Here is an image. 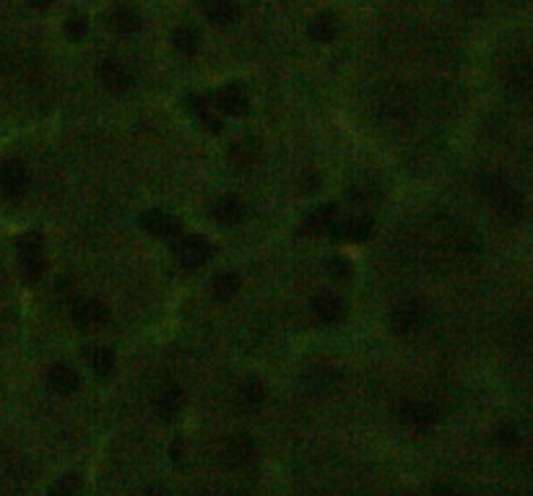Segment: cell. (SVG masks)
Wrapping results in <instances>:
<instances>
[{
  "mask_svg": "<svg viewBox=\"0 0 533 496\" xmlns=\"http://www.w3.org/2000/svg\"><path fill=\"white\" fill-rule=\"evenodd\" d=\"M112 369H115V354L110 349H99L94 354V372L99 377H107L112 374Z\"/></svg>",
  "mask_w": 533,
  "mask_h": 496,
  "instance_id": "obj_27",
  "label": "cell"
},
{
  "mask_svg": "<svg viewBox=\"0 0 533 496\" xmlns=\"http://www.w3.org/2000/svg\"><path fill=\"white\" fill-rule=\"evenodd\" d=\"M255 162H258V143L255 140L245 138L232 143V148H229V164L235 169H250Z\"/></svg>",
  "mask_w": 533,
  "mask_h": 496,
  "instance_id": "obj_18",
  "label": "cell"
},
{
  "mask_svg": "<svg viewBox=\"0 0 533 496\" xmlns=\"http://www.w3.org/2000/svg\"><path fill=\"white\" fill-rule=\"evenodd\" d=\"M73 322L79 327H96L107 322V307L96 299H81L73 307Z\"/></svg>",
  "mask_w": 533,
  "mask_h": 496,
  "instance_id": "obj_9",
  "label": "cell"
},
{
  "mask_svg": "<svg viewBox=\"0 0 533 496\" xmlns=\"http://www.w3.org/2000/svg\"><path fill=\"white\" fill-rule=\"evenodd\" d=\"M86 31H89L86 16H71V18L65 21V34H68V39H73V42H79V39L86 37Z\"/></svg>",
  "mask_w": 533,
  "mask_h": 496,
  "instance_id": "obj_28",
  "label": "cell"
},
{
  "mask_svg": "<svg viewBox=\"0 0 533 496\" xmlns=\"http://www.w3.org/2000/svg\"><path fill=\"white\" fill-rule=\"evenodd\" d=\"M188 107H190V112L198 117V123L203 125V128H208L211 133H221L219 115H216V112L208 107V101H206L203 96H198V94H190V96H188Z\"/></svg>",
  "mask_w": 533,
  "mask_h": 496,
  "instance_id": "obj_19",
  "label": "cell"
},
{
  "mask_svg": "<svg viewBox=\"0 0 533 496\" xmlns=\"http://www.w3.org/2000/svg\"><path fill=\"white\" fill-rule=\"evenodd\" d=\"M157 408L164 419H174L182 408V390L180 388H167L157 400Z\"/></svg>",
  "mask_w": 533,
  "mask_h": 496,
  "instance_id": "obj_21",
  "label": "cell"
},
{
  "mask_svg": "<svg viewBox=\"0 0 533 496\" xmlns=\"http://www.w3.org/2000/svg\"><path fill=\"white\" fill-rule=\"evenodd\" d=\"M213 244L206 237H198V234H188L182 237L177 244H174V260L182 265V268H201V265L211 257Z\"/></svg>",
  "mask_w": 533,
  "mask_h": 496,
  "instance_id": "obj_2",
  "label": "cell"
},
{
  "mask_svg": "<svg viewBox=\"0 0 533 496\" xmlns=\"http://www.w3.org/2000/svg\"><path fill=\"white\" fill-rule=\"evenodd\" d=\"M313 310H315V315H318V320H320V322H328V325L344 320V315H346V307H344V302H341V296L330 294V291H322V294L315 296Z\"/></svg>",
  "mask_w": 533,
  "mask_h": 496,
  "instance_id": "obj_10",
  "label": "cell"
},
{
  "mask_svg": "<svg viewBox=\"0 0 533 496\" xmlns=\"http://www.w3.org/2000/svg\"><path fill=\"white\" fill-rule=\"evenodd\" d=\"M107 23H110V29L115 31V34H120V37H130V34H135V31L141 29V13H138L133 6L120 3V6H115L110 11Z\"/></svg>",
  "mask_w": 533,
  "mask_h": 496,
  "instance_id": "obj_7",
  "label": "cell"
},
{
  "mask_svg": "<svg viewBox=\"0 0 533 496\" xmlns=\"http://www.w3.org/2000/svg\"><path fill=\"white\" fill-rule=\"evenodd\" d=\"M201 8H203V13L208 16L213 23H219V26L235 23L237 16H240V8L235 6V0H201Z\"/></svg>",
  "mask_w": 533,
  "mask_h": 496,
  "instance_id": "obj_16",
  "label": "cell"
},
{
  "mask_svg": "<svg viewBox=\"0 0 533 496\" xmlns=\"http://www.w3.org/2000/svg\"><path fill=\"white\" fill-rule=\"evenodd\" d=\"M26 185H29V174H26L24 164L16 159L0 162V193L6 198H18L26 190Z\"/></svg>",
  "mask_w": 533,
  "mask_h": 496,
  "instance_id": "obj_5",
  "label": "cell"
},
{
  "mask_svg": "<svg viewBox=\"0 0 533 496\" xmlns=\"http://www.w3.org/2000/svg\"><path fill=\"white\" fill-rule=\"evenodd\" d=\"M211 213L219 224L235 226L245 218V203L237 195H224V198H219V201L213 203Z\"/></svg>",
  "mask_w": 533,
  "mask_h": 496,
  "instance_id": "obj_13",
  "label": "cell"
},
{
  "mask_svg": "<svg viewBox=\"0 0 533 496\" xmlns=\"http://www.w3.org/2000/svg\"><path fill=\"white\" fill-rule=\"evenodd\" d=\"M81 489V475L79 473H65L57 478V483L50 489V496H76Z\"/></svg>",
  "mask_w": 533,
  "mask_h": 496,
  "instance_id": "obj_26",
  "label": "cell"
},
{
  "mask_svg": "<svg viewBox=\"0 0 533 496\" xmlns=\"http://www.w3.org/2000/svg\"><path fill=\"white\" fill-rule=\"evenodd\" d=\"M213 107H219L224 115L232 117H242L250 109V99L240 84H227L213 91Z\"/></svg>",
  "mask_w": 533,
  "mask_h": 496,
  "instance_id": "obj_4",
  "label": "cell"
},
{
  "mask_svg": "<svg viewBox=\"0 0 533 496\" xmlns=\"http://www.w3.org/2000/svg\"><path fill=\"white\" fill-rule=\"evenodd\" d=\"M372 218L361 216V218H352V221H344V224H333L330 226V234L341 242H364L372 234Z\"/></svg>",
  "mask_w": 533,
  "mask_h": 496,
  "instance_id": "obj_12",
  "label": "cell"
},
{
  "mask_svg": "<svg viewBox=\"0 0 533 496\" xmlns=\"http://www.w3.org/2000/svg\"><path fill=\"white\" fill-rule=\"evenodd\" d=\"M336 224V205H315L305 218H302V232L305 234H320L328 232Z\"/></svg>",
  "mask_w": 533,
  "mask_h": 496,
  "instance_id": "obj_14",
  "label": "cell"
},
{
  "mask_svg": "<svg viewBox=\"0 0 533 496\" xmlns=\"http://www.w3.org/2000/svg\"><path fill=\"white\" fill-rule=\"evenodd\" d=\"M424 322V307L422 302H400L395 310L391 312V327L395 335H411L416 333Z\"/></svg>",
  "mask_w": 533,
  "mask_h": 496,
  "instance_id": "obj_3",
  "label": "cell"
},
{
  "mask_svg": "<svg viewBox=\"0 0 533 496\" xmlns=\"http://www.w3.org/2000/svg\"><path fill=\"white\" fill-rule=\"evenodd\" d=\"M346 198L354 203V205H367L377 198V187L369 185V182H357L346 190Z\"/></svg>",
  "mask_w": 533,
  "mask_h": 496,
  "instance_id": "obj_25",
  "label": "cell"
},
{
  "mask_svg": "<svg viewBox=\"0 0 533 496\" xmlns=\"http://www.w3.org/2000/svg\"><path fill=\"white\" fill-rule=\"evenodd\" d=\"M16 257H18V268L24 273L26 281H37L45 271V239L42 234L29 232L24 234L16 244Z\"/></svg>",
  "mask_w": 533,
  "mask_h": 496,
  "instance_id": "obj_1",
  "label": "cell"
},
{
  "mask_svg": "<svg viewBox=\"0 0 533 496\" xmlns=\"http://www.w3.org/2000/svg\"><path fill=\"white\" fill-rule=\"evenodd\" d=\"M47 385L60 395H71L79 390V374L73 372L68 364H55L47 372Z\"/></svg>",
  "mask_w": 533,
  "mask_h": 496,
  "instance_id": "obj_17",
  "label": "cell"
},
{
  "mask_svg": "<svg viewBox=\"0 0 533 496\" xmlns=\"http://www.w3.org/2000/svg\"><path fill=\"white\" fill-rule=\"evenodd\" d=\"M99 76H102L104 86H107L110 91H115V94H123V91H128V89L133 86V76H130V70H128L120 60H112V57H107V60L99 65Z\"/></svg>",
  "mask_w": 533,
  "mask_h": 496,
  "instance_id": "obj_8",
  "label": "cell"
},
{
  "mask_svg": "<svg viewBox=\"0 0 533 496\" xmlns=\"http://www.w3.org/2000/svg\"><path fill=\"white\" fill-rule=\"evenodd\" d=\"M55 3V0H29V6H34V8H50Z\"/></svg>",
  "mask_w": 533,
  "mask_h": 496,
  "instance_id": "obj_30",
  "label": "cell"
},
{
  "mask_svg": "<svg viewBox=\"0 0 533 496\" xmlns=\"http://www.w3.org/2000/svg\"><path fill=\"white\" fill-rule=\"evenodd\" d=\"M240 286H242V281H240L237 273H221V276L213 278V296L219 302H227V299H232L240 291Z\"/></svg>",
  "mask_w": 533,
  "mask_h": 496,
  "instance_id": "obj_20",
  "label": "cell"
},
{
  "mask_svg": "<svg viewBox=\"0 0 533 496\" xmlns=\"http://www.w3.org/2000/svg\"><path fill=\"white\" fill-rule=\"evenodd\" d=\"M240 395H242V403L250 405V408H258L263 400H266V388H263V382L255 380V377H250V380H245L242 390H240Z\"/></svg>",
  "mask_w": 533,
  "mask_h": 496,
  "instance_id": "obj_24",
  "label": "cell"
},
{
  "mask_svg": "<svg viewBox=\"0 0 533 496\" xmlns=\"http://www.w3.org/2000/svg\"><path fill=\"white\" fill-rule=\"evenodd\" d=\"M172 47H174V52H180V55H196L198 50V37H196V31L188 29V26H180V29H174L172 34Z\"/></svg>",
  "mask_w": 533,
  "mask_h": 496,
  "instance_id": "obj_22",
  "label": "cell"
},
{
  "mask_svg": "<svg viewBox=\"0 0 533 496\" xmlns=\"http://www.w3.org/2000/svg\"><path fill=\"white\" fill-rule=\"evenodd\" d=\"M227 463L229 466H235V468H245V466H250L252 460H255V455H258V450H255V442H252L250 436H232L227 442Z\"/></svg>",
  "mask_w": 533,
  "mask_h": 496,
  "instance_id": "obj_11",
  "label": "cell"
},
{
  "mask_svg": "<svg viewBox=\"0 0 533 496\" xmlns=\"http://www.w3.org/2000/svg\"><path fill=\"white\" fill-rule=\"evenodd\" d=\"M328 271H330V276H333V278L344 281V278H349V276H352V263H349V260H344V257H330Z\"/></svg>",
  "mask_w": 533,
  "mask_h": 496,
  "instance_id": "obj_29",
  "label": "cell"
},
{
  "mask_svg": "<svg viewBox=\"0 0 533 496\" xmlns=\"http://www.w3.org/2000/svg\"><path fill=\"white\" fill-rule=\"evenodd\" d=\"M406 419L416 427H427L437 419V408L430 403H408L406 405Z\"/></svg>",
  "mask_w": 533,
  "mask_h": 496,
  "instance_id": "obj_23",
  "label": "cell"
},
{
  "mask_svg": "<svg viewBox=\"0 0 533 496\" xmlns=\"http://www.w3.org/2000/svg\"><path fill=\"white\" fill-rule=\"evenodd\" d=\"M138 224L146 229L154 237H162V239H169V237H177L182 232V224L174 216L164 213V210H146L141 216Z\"/></svg>",
  "mask_w": 533,
  "mask_h": 496,
  "instance_id": "obj_6",
  "label": "cell"
},
{
  "mask_svg": "<svg viewBox=\"0 0 533 496\" xmlns=\"http://www.w3.org/2000/svg\"><path fill=\"white\" fill-rule=\"evenodd\" d=\"M341 31V23H338V16L330 13V11H322L310 21L307 26V34L315 39V42H333Z\"/></svg>",
  "mask_w": 533,
  "mask_h": 496,
  "instance_id": "obj_15",
  "label": "cell"
}]
</instances>
